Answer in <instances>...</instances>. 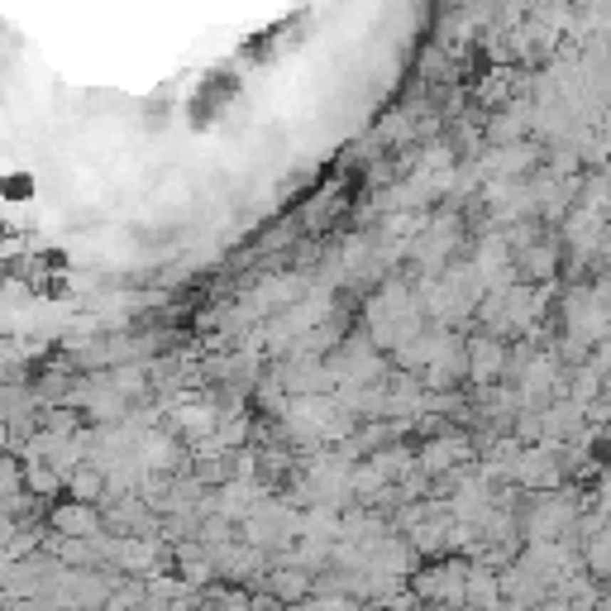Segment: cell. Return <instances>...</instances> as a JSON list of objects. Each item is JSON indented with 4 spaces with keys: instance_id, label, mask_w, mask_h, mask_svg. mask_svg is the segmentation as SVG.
Returning <instances> with one entry per match:
<instances>
[{
    "instance_id": "cell-1",
    "label": "cell",
    "mask_w": 611,
    "mask_h": 611,
    "mask_svg": "<svg viewBox=\"0 0 611 611\" xmlns=\"http://www.w3.org/2000/svg\"><path fill=\"white\" fill-rule=\"evenodd\" d=\"M29 192H33V177H24V172H15V177L5 182V196H10V201H29Z\"/></svg>"
}]
</instances>
